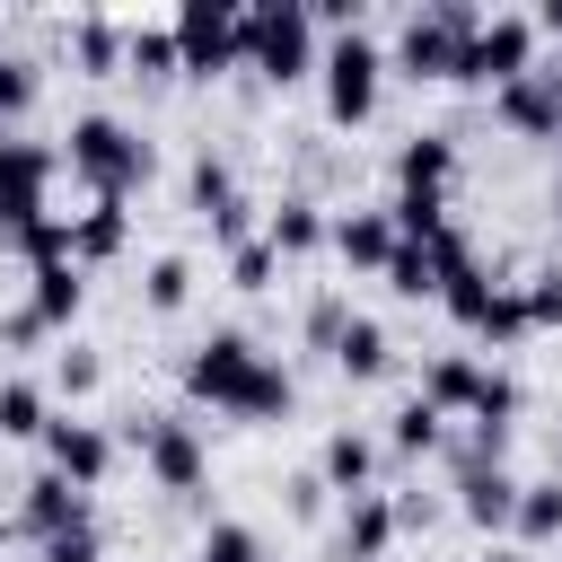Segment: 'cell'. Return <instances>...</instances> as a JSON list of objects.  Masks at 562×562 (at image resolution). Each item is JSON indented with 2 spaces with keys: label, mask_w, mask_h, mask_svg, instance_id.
Listing matches in <instances>:
<instances>
[{
  "label": "cell",
  "mask_w": 562,
  "mask_h": 562,
  "mask_svg": "<svg viewBox=\"0 0 562 562\" xmlns=\"http://www.w3.org/2000/svg\"><path fill=\"white\" fill-rule=\"evenodd\" d=\"M237 61H246V70H263L272 88L307 79V70H316L307 0H255V9H237Z\"/></svg>",
  "instance_id": "6da1fadb"
},
{
  "label": "cell",
  "mask_w": 562,
  "mask_h": 562,
  "mask_svg": "<svg viewBox=\"0 0 562 562\" xmlns=\"http://www.w3.org/2000/svg\"><path fill=\"white\" fill-rule=\"evenodd\" d=\"M61 140H70V167H79L97 193H114V202H123L132 184H149V167H158V158H149V140H140L123 114H79Z\"/></svg>",
  "instance_id": "7a4b0ae2"
},
{
  "label": "cell",
  "mask_w": 562,
  "mask_h": 562,
  "mask_svg": "<svg viewBox=\"0 0 562 562\" xmlns=\"http://www.w3.org/2000/svg\"><path fill=\"white\" fill-rule=\"evenodd\" d=\"M474 26H483L474 0H430V9H413V18L395 26V70H404V79H457V53H465Z\"/></svg>",
  "instance_id": "3957f363"
},
{
  "label": "cell",
  "mask_w": 562,
  "mask_h": 562,
  "mask_svg": "<svg viewBox=\"0 0 562 562\" xmlns=\"http://www.w3.org/2000/svg\"><path fill=\"white\" fill-rule=\"evenodd\" d=\"M536 18L527 9H483V26L465 35V53H457V79L465 88H509V79H527L536 70Z\"/></svg>",
  "instance_id": "277c9868"
},
{
  "label": "cell",
  "mask_w": 562,
  "mask_h": 562,
  "mask_svg": "<svg viewBox=\"0 0 562 562\" xmlns=\"http://www.w3.org/2000/svg\"><path fill=\"white\" fill-rule=\"evenodd\" d=\"M316 79H325V114H334V123H369V114H378V79H386V53H378V35H369V26H351V35H325V53H316Z\"/></svg>",
  "instance_id": "5b68a950"
},
{
  "label": "cell",
  "mask_w": 562,
  "mask_h": 562,
  "mask_svg": "<svg viewBox=\"0 0 562 562\" xmlns=\"http://www.w3.org/2000/svg\"><path fill=\"white\" fill-rule=\"evenodd\" d=\"M132 439H140V465H149L158 492H202L211 448H202V430L184 413H149V422H132Z\"/></svg>",
  "instance_id": "8992f818"
},
{
  "label": "cell",
  "mask_w": 562,
  "mask_h": 562,
  "mask_svg": "<svg viewBox=\"0 0 562 562\" xmlns=\"http://www.w3.org/2000/svg\"><path fill=\"white\" fill-rule=\"evenodd\" d=\"M255 360H263V351H255V342H246L237 325H220V334H202V342L184 351V395H193V404H220V413H228V404H237V386L255 378Z\"/></svg>",
  "instance_id": "52a82bcc"
},
{
  "label": "cell",
  "mask_w": 562,
  "mask_h": 562,
  "mask_svg": "<svg viewBox=\"0 0 562 562\" xmlns=\"http://www.w3.org/2000/svg\"><path fill=\"white\" fill-rule=\"evenodd\" d=\"M176 61L193 79H220L237 61V0H184L176 9Z\"/></svg>",
  "instance_id": "ba28073f"
},
{
  "label": "cell",
  "mask_w": 562,
  "mask_h": 562,
  "mask_svg": "<svg viewBox=\"0 0 562 562\" xmlns=\"http://www.w3.org/2000/svg\"><path fill=\"white\" fill-rule=\"evenodd\" d=\"M44 465L70 474L79 492H97V483L114 474V430H105V422H79V413H53V422H44Z\"/></svg>",
  "instance_id": "9c48e42d"
},
{
  "label": "cell",
  "mask_w": 562,
  "mask_h": 562,
  "mask_svg": "<svg viewBox=\"0 0 562 562\" xmlns=\"http://www.w3.org/2000/svg\"><path fill=\"white\" fill-rule=\"evenodd\" d=\"M492 114L509 132H527V140H562V61H536L527 79L492 88Z\"/></svg>",
  "instance_id": "30bf717a"
},
{
  "label": "cell",
  "mask_w": 562,
  "mask_h": 562,
  "mask_svg": "<svg viewBox=\"0 0 562 562\" xmlns=\"http://www.w3.org/2000/svg\"><path fill=\"white\" fill-rule=\"evenodd\" d=\"M509 509H518V474H509L501 457H465V448H457V518L483 527V536H501Z\"/></svg>",
  "instance_id": "8fae6325"
},
{
  "label": "cell",
  "mask_w": 562,
  "mask_h": 562,
  "mask_svg": "<svg viewBox=\"0 0 562 562\" xmlns=\"http://www.w3.org/2000/svg\"><path fill=\"white\" fill-rule=\"evenodd\" d=\"M395 501L386 492H351L342 501V527H334V562H386L395 553Z\"/></svg>",
  "instance_id": "7c38bea8"
},
{
  "label": "cell",
  "mask_w": 562,
  "mask_h": 562,
  "mask_svg": "<svg viewBox=\"0 0 562 562\" xmlns=\"http://www.w3.org/2000/svg\"><path fill=\"white\" fill-rule=\"evenodd\" d=\"M18 518H26L44 544H53V536H79V527H88V492H79L70 474H53V465H44V474L26 483V501H18Z\"/></svg>",
  "instance_id": "4fadbf2b"
},
{
  "label": "cell",
  "mask_w": 562,
  "mask_h": 562,
  "mask_svg": "<svg viewBox=\"0 0 562 562\" xmlns=\"http://www.w3.org/2000/svg\"><path fill=\"white\" fill-rule=\"evenodd\" d=\"M325 246H334L351 272H386V255H395V220H386V202H378V211H342V220H325Z\"/></svg>",
  "instance_id": "5bb4252c"
},
{
  "label": "cell",
  "mask_w": 562,
  "mask_h": 562,
  "mask_svg": "<svg viewBox=\"0 0 562 562\" xmlns=\"http://www.w3.org/2000/svg\"><path fill=\"white\" fill-rule=\"evenodd\" d=\"M79 307H88V272H79V263H35L26 316H35L44 334H70V325H79Z\"/></svg>",
  "instance_id": "9a60e30c"
},
{
  "label": "cell",
  "mask_w": 562,
  "mask_h": 562,
  "mask_svg": "<svg viewBox=\"0 0 562 562\" xmlns=\"http://www.w3.org/2000/svg\"><path fill=\"white\" fill-rule=\"evenodd\" d=\"M483 378H492V369H483L474 351H439V360L422 369V404H430L439 422H448V413H474V404H483Z\"/></svg>",
  "instance_id": "2e32d148"
},
{
  "label": "cell",
  "mask_w": 562,
  "mask_h": 562,
  "mask_svg": "<svg viewBox=\"0 0 562 562\" xmlns=\"http://www.w3.org/2000/svg\"><path fill=\"white\" fill-rule=\"evenodd\" d=\"M316 483L342 492V501H351V492H378V439H369V430H334V439L316 448Z\"/></svg>",
  "instance_id": "e0dca14e"
},
{
  "label": "cell",
  "mask_w": 562,
  "mask_h": 562,
  "mask_svg": "<svg viewBox=\"0 0 562 562\" xmlns=\"http://www.w3.org/2000/svg\"><path fill=\"white\" fill-rule=\"evenodd\" d=\"M448 176H457V140L448 132H413L395 149V193H448Z\"/></svg>",
  "instance_id": "ac0fdd59"
},
{
  "label": "cell",
  "mask_w": 562,
  "mask_h": 562,
  "mask_svg": "<svg viewBox=\"0 0 562 562\" xmlns=\"http://www.w3.org/2000/svg\"><path fill=\"white\" fill-rule=\"evenodd\" d=\"M263 246L290 263V255H316L325 246V202H307V193H281L272 202V220H263Z\"/></svg>",
  "instance_id": "d6986e66"
},
{
  "label": "cell",
  "mask_w": 562,
  "mask_h": 562,
  "mask_svg": "<svg viewBox=\"0 0 562 562\" xmlns=\"http://www.w3.org/2000/svg\"><path fill=\"white\" fill-rule=\"evenodd\" d=\"M123 228H132V220H123V202H114V193H97L88 211H70V263L88 272V263L123 255Z\"/></svg>",
  "instance_id": "ffe728a7"
},
{
  "label": "cell",
  "mask_w": 562,
  "mask_h": 562,
  "mask_svg": "<svg viewBox=\"0 0 562 562\" xmlns=\"http://www.w3.org/2000/svg\"><path fill=\"white\" fill-rule=\"evenodd\" d=\"M123 70L132 79H176L184 61H176V18H132L123 26Z\"/></svg>",
  "instance_id": "44dd1931"
},
{
  "label": "cell",
  "mask_w": 562,
  "mask_h": 562,
  "mask_svg": "<svg viewBox=\"0 0 562 562\" xmlns=\"http://www.w3.org/2000/svg\"><path fill=\"white\" fill-rule=\"evenodd\" d=\"M325 360L360 386V378H386V360H395V351H386V325H378V316H342V334H334V351H325Z\"/></svg>",
  "instance_id": "7402d4cb"
},
{
  "label": "cell",
  "mask_w": 562,
  "mask_h": 562,
  "mask_svg": "<svg viewBox=\"0 0 562 562\" xmlns=\"http://www.w3.org/2000/svg\"><path fill=\"white\" fill-rule=\"evenodd\" d=\"M290 404H299V378L281 369V360H255V378L237 386V422H290Z\"/></svg>",
  "instance_id": "603a6c76"
},
{
  "label": "cell",
  "mask_w": 562,
  "mask_h": 562,
  "mask_svg": "<svg viewBox=\"0 0 562 562\" xmlns=\"http://www.w3.org/2000/svg\"><path fill=\"white\" fill-rule=\"evenodd\" d=\"M509 536H518V553H527V544H553V536H562V474H544V483H518Z\"/></svg>",
  "instance_id": "cb8c5ba5"
},
{
  "label": "cell",
  "mask_w": 562,
  "mask_h": 562,
  "mask_svg": "<svg viewBox=\"0 0 562 562\" xmlns=\"http://www.w3.org/2000/svg\"><path fill=\"white\" fill-rule=\"evenodd\" d=\"M439 439H448V422H439L422 395H404V404L386 413V448H395V457H430Z\"/></svg>",
  "instance_id": "d4e9b609"
},
{
  "label": "cell",
  "mask_w": 562,
  "mask_h": 562,
  "mask_svg": "<svg viewBox=\"0 0 562 562\" xmlns=\"http://www.w3.org/2000/svg\"><path fill=\"white\" fill-rule=\"evenodd\" d=\"M44 422H53L44 386L35 378H0V439H44Z\"/></svg>",
  "instance_id": "484cf974"
},
{
  "label": "cell",
  "mask_w": 562,
  "mask_h": 562,
  "mask_svg": "<svg viewBox=\"0 0 562 562\" xmlns=\"http://www.w3.org/2000/svg\"><path fill=\"white\" fill-rule=\"evenodd\" d=\"M492 299H501V281H492L483 263H465V272H457V281L439 290V307H448V316H457L465 334H483V316H492Z\"/></svg>",
  "instance_id": "4316f807"
},
{
  "label": "cell",
  "mask_w": 562,
  "mask_h": 562,
  "mask_svg": "<svg viewBox=\"0 0 562 562\" xmlns=\"http://www.w3.org/2000/svg\"><path fill=\"white\" fill-rule=\"evenodd\" d=\"M184 184H193V211H202V220H220V211H228V202H237V167H228V158H220V149H202V158H193V176H184Z\"/></svg>",
  "instance_id": "83f0119b"
},
{
  "label": "cell",
  "mask_w": 562,
  "mask_h": 562,
  "mask_svg": "<svg viewBox=\"0 0 562 562\" xmlns=\"http://www.w3.org/2000/svg\"><path fill=\"white\" fill-rule=\"evenodd\" d=\"M386 290H395V299H439V263H430V246H404V237H395V255H386Z\"/></svg>",
  "instance_id": "f1b7e54d"
},
{
  "label": "cell",
  "mask_w": 562,
  "mask_h": 562,
  "mask_svg": "<svg viewBox=\"0 0 562 562\" xmlns=\"http://www.w3.org/2000/svg\"><path fill=\"white\" fill-rule=\"evenodd\" d=\"M44 184H53V176H9V184H0V237H26L35 220H53V211H44Z\"/></svg>",
  "instance_id": "f546056e"
},
{
  "label": "cell",
  "mask_w": 562,
  "mask_h": 562,
  "mask_svg": "<svg viewBox=\"0 0 562 562\" xmlns=\"http://www.w3.org/2000/svg\"><path fill=\"white\" fill-rule=\"evenodd\" d=\"M193 562H272V553H263V536H255V527H237V518H211Z\"/></svg>",
  "instance_id": "4dcf8cb0"
},
{
  "label": "cell",
  "mask_w": 562,
  "mask_h": 562,
  "mask_svg": "<svg viewBox=\"0 0 562 562\" xmlns=\"http://www.w3.org/2000/svg\"><path fill=\"white\" fill-rule=\"evenodd\" d=\"M140 299H149L158 316H176V307L193 299V263H184V255H158V263H149V281H140Z\"/></svg>",
  "instance_id": "1f68e13d"
},
{
  "label": "cell",
  "mask_w": 562,
  "mask_h": 562,
  "mask_svg": "<svg viewBox=\"0 0 562 562\" xmlns=\"http://www.w3.org/2000/svg\"><path fill=\"white\" fill-rule=\"evenodd\" d=\"M70 44H79V61H88V70H123V26H114V18H79V26H70Z\"/></svg>",
  "instance_id": "d6a6232c"
},
{
  "label": "cell",
  "mask_w": 562,
  "mask_h": 562,
  "mask_svg": "<svg viewBox=\"0 0 562 562\" xmlns=\"http://www.w3.org/2000/svg\"><path fill=\"white\" fill-rule=\"evenodd\" d=\"M272 272H281V255H272L263 237H246V246H228V281H237V290H272Z\"/></svg>",
  "instance_id": "836d02e7"
},
{
  "label": "cell",
  "mask_w": 562,
  "mask_h": 562,
  "mask_svg": "<svg viewBox=\"0 0 562 562\" xmlns=\"http://www.w3.org/2000/svg\"><path fill=\"white\" fill-rule=\"evenodd\" d=\"M518 307H527V334H536V325H562V272L544 263L536 281H518Z\"/></svg>",
  "instance_id": "e575fe53"
},
{
  "label": "cell",
  "mask_w": 562,
  "mask_h": 562,
  "mask_svg": "<svg viewBox=\"0 0 562 562\" xmlns=\"http://www.w3.org/2000/svg\"><path fill=\"white\" fill-rule=\"evenodd\" d=\"M35 88H44V79H35V61H26V53H0V114H26V105H35Z\"/></svg>",
  "instance_id": "d590c367"
},
{
  "label": "cell",
  "mask_w": 562,
  "mask_h": 562,
  "mask_svg": "<svg viewBox=\"0 0 562 562\" xmlns=\"http://www.w3.org/2000/svg\"><path fill=\"white\" fill-rule=\"evenodd\" d=\"M97 378H105V360H97V351H88V342H70V351H61V360H53V386H61V395H88V386H97Z\"/></svg>",
  "instance_id": "8d00e7d4"
},
{
  "label": "cell",
  "mask_w": 562,
  "mask_h": 562,
  "mask_svg": "<svg viewBox=\"0 0 562 562\" xmlns=\"http://www.w3.org/2000/svg\"><path fill=\"white\" fill-rule=\"evenodd\" d=\"M9 176H53V149H44V140H9V132H0V184H9Z\"/></svg>",
  "instance_id": "74e56055"
},
{
  "label": "cell",
  "mask_w": 562,
  "mask_h": 562,
  "mask_svg": "<svg viewBox=\"0 0 562 562\" xmlns=\"http://www.w3.org/2000/svg\"><path fill=\"white\" fill-rule=\"evenodd\" d=\"M342 316H351L342 299H316V307H307V342H316V351H334V334H342Z\"/></svg>",
  "instance_id": "f35d334b"
},
{
  "label": "cell",
  "mask_w": 562,
  "mask_h": 562,
  "mask_svg": "<svg viewBox=\"0 0 562 562\" xmlns=\"http://www.w3.org/2000/svg\"><path fill=\"white\" fill-rule=\"evenodd\" d=\"M44 562H105V553H97V527H79V536H53V544H44Z\"/></svg>",
  "instance_id": "ab89813d"
},
{
  "label": "cell",
  "mask_w": 562,
  "mask_h": 562,
  "mask_svg": "<svg viewBox=\"0 0 562 562\" xmlns=\"http://www.w3.org/2000/svg\"><path fill=\"white\" fill-rule=\"evenodd\" d=\"M290 509L316 518V509H325V483H316V474H290Z\"/></svg>",
  "instance_id": "60d3db41"
},
{
  "label": "cell",
  "mask_w": 562,
  "mask_h": 562,
  "mask_svg": "<svg viewBox=\"0 0 562 562\" xmlns=\"http://www.w3.org/2000/svg\"><path fill=\"white\" fill-rule=\"evenodd\" d=\"M536 35H553V44H562V0H544V9H536Z\"/></svg>",
  "instance_id": "b9f144b4"
},
{
  "label": "cell",
  "mask_w": 562,
  "mask_h": 562,
  "mask_svg": "<svg viewBox=\"0 0 562 562\" xmlns=\"http://www.w3.org/2000/svg\"><path fill=\"white\" fill-rule=\"evenodd\" d=\"M483 562H527V553H518V544H492V553H483Z\"/></svg>",
  "instance_id": "7bdbcfd3"
},
{
  "label": "cell",
  "mask_w": 562,
  "mask_h": 562,
  "mask_svg": "<svg viewBox=\"0 0 562 562\" xmlns=\"http://www.w3.org/2000/svg\"><path fill=\"white\" fill-rule=\"evenodd\" d=\"M553 211H562V140H553Z\"/></svg>",
  "instance_id": "ee69618b"
},
{
  "label": "cell",
  "mask_w": 562,
  "mask_h": 562,
  "mask_svg": "<svg viewBox=\"0 0 562 562\" xmlns=\"http://www.w3.org/2000/svg\"><path fill=\"white\" fill-rule=\"evenodd\" d=\"M9 536H18V518H0V553H9Z\"/></svg>",
  "instance_id": "f6af8a7d"
}]
</instances>
